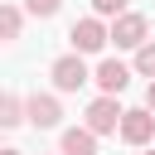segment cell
Instances as JSON below:
<instances>
[{
    "label": "cell",
    "instance_id": "6da1fadb",
    "mask_svg": "<svg viewBox=\"0 0 155 155\" xmlns=\"http://www.w3.org/2000/svg\"><path fill=\"white\" fill-rule=\"evenodd\" d=\"M68 39H73L78 53H102V48L111 44V29L102 24V15H87V19H78V24L68 29Z\"/></svg>",
    "mask_w": 155,
    "mask_h": 155
},
{
    "label": "cell",
    "instance_id": "7a4b0ae2",
    "mask_svg": "<svg viewBox=\"0 0 155 155\" xmlns=\"http://www.w3.org/2000/svg\"><path fill=\"white\" fill-rule=\"evenodd\" d=\"M121 116H126V111L116 107V97H111V92H102V97L87 107V126H92L97 136H111V131H121Z\"/></svg>",
    "mask_w": 155,
    "mask_h": 155
},
{
    "label": "cell",
    "instance_id": "3957f363",
    "mask_svg": "<svg viewBox=\"0 0 155 155\" xmlns=\"http://www.w3.org/2000/svg\"><path fill=\"white\" fill-rule=\"evenodd\" d=\"M87 82V63H82V53L73 48V53H63L58 63H53V87L58 92H78Z\"/></svg>",
    "mask_w": 155,
    "mask_h": 155
},
{
    "label": "cell",
    "instance_id": "277c9868",
    "mask_svg": "<svg viewBox=\"0 0 155 155\" xmlns=\"http://www.w3.org/2000/svg\"><path fill=\"white\" fill-rule=\"evenodd\" d=\"M111 44H116V48H140V44H145V15H116Z\"/></svg>",
    "mask_w": 155,
    "mask_h": 155
},
{
    "label": "cell",
    "instance_id": "5b68a950",
    "mask_svg": "<svg viewBox=\"0 0 155 155\" xmlns=\"http://www.w3.org/2000/svg\"><path fill=\"white\" fill-rule=\"evenodd\" d=\"M150 136H155V116H150V107L121 116V140H126V145H145Z\"/></svg>",
    "mask_w": 155,
    "mask_h": 155
},
{
    "label": "cell",
    "instance_id": "8992f818",
    "mask_svg": "<svg viewBox=\"0 0 155 155\" xmlns=\"http://www.w3.org/2000/svg\"><path fill=\"white\" fill-rule=\"evenodd\" d=\"M126 82H131V68H126L121 58H102V63H97V87H102V92H111V97H116Z\"/></svg>",
    "mask_w": 155,
    "mask_h": 155
},
{
    "label": "cell",
    "instance_id": "52a82bcc",
    "mask_svg": "<svg viewBox=\"0 0 155 155\" xmlns=\"http://www.w3.org/2000/svg\"><path fill=\"white\" fill-rule=\"evenodd\" d=\"M24 111H29V121L39 126V131H48V126H58V97H44V92H34L29 102H24Z\"/></svg>",
    "mask_w": 155,
    "mask_h": 155
},
{
    "label": "cell",
    "instance_id": "ba28073f",
    "mask_svg": "<svg viewBox=\"0 0 155 155\" xmlns=\"http://www.w3.org/2000/svg\"><path fill=\"white\" fill-rule=\"evenodd\" d=\"M63 155H97V131H92V126L63 131Z\"/></svg>",
    "mask_w": 155,
    "mask_h": 155
},
{
    "label": "cell",
    "instance_id": "9c48e42d",
    "mask_svg": "<svg viewBox=\"0 0 155 155\" xmlns=\"http://www.w3.org/2000/svg\"><path fill=\"white\" fill-rule=\"evenodd\" d=\"M0 34H5V44L19 39V10L15 5H0Z\"/></svg>",
    "mask_w": 155,
    "mask_h": 155
},
{
    "label": "cell",
    "instance_id": "30bf717a",
    "mask_svg": "<svg viewBox=\"0 0 155 155\" xmlns=\"http://www.w3.org/2000/svg\"><path fill=\"white\" fill-rule=\"evenodd\" d=\"M19 111H24V102H19L15 92H10V97H0V126H19V121H24Z\"/></svg>",
    "mask_w": 155,
    "mask_h": 155
},
{
    "label": "cell",
    "instance_id": "8fae6325",
    "mask_svg": "<svg viewBox=\"0 0 155 155\" xmlns=\"http://www.w3.org/2000/svg\"><path fill=\"white\" fill-rule=\"evenodd\" d=\"M136 73L140 78H155V44H140L136 48Z\"/></svg>",
    "mask_w": 155,
    "mask_h": 155
},
{
    "label": "cell",
    "instance_id": "7c38bea8",
    "mask_svg": "<svg viewBox=\"0 0 155 155\" xmlns=\"http://www.w3.org/2000/svg\"><path fill=\"white\" fill-rule=\"evenodd\" d=\"M58 5H63V0H24V10H29L34 19H48V15H58Z\"/></svg>",
    "mask_w": 155,
    "mask_h": 155
},
{
    "label": "cell",
    "instance_id": "4fadbf2b",
    "mask_svg": "<svg viewBox=\"0 0 155 155\" xmlns=\"http://www.w3.org/2000/svg\"><path fill=\"white\" fill-rule=\"evenodd\" d=\"M97 15H126V0H92Z\"/></svg>",
    "mask_w": 155,
    "mask_h": 155
},
{
    "label": "cell",
    "instance_id": "5bb4252c",
    "mask_svg": "<svg viewBox=\"0 0 155 155\" xmlns=\"http://www.w3.org/2000/svg\"><path fill=\"white\" fill-rule=\"evenodd\" d=\"M145 107L155 111V78H150V87H145Z\"/></svg>",
    "mask_w": 155,
    "mask_h": 155
},
{
    "label": "cell",
    "instance_id": "9a60e30c",
    "mask_svg": "<svg viewBox=\"0 0 155 155\" xmlns=\"http://www.w3.org/2000/svg\"><path fill=\"white\" fill-rule=\"evenodd\" d=\"M0 155H19V150H0Z\"/></svg>",
    "mask_w": 155,
    "mask_h": 155
},
{
    "label": "cell",
    "instance_id": "2e32d148",
    "mask_svg": "<svg viewBox=\"0 0 155 155\" xmlns=\"http://www.w3.org/2000/svg\"><path fill=\"white\" fill-rule=\"evenodd\" d=\"M145 155H155V150H145Z\"/></svg>",
    "mask_w": 155,
    "mask_h": 155
},
{
    "label": "cell",
    "instance_id": "e0dca14e",
    "mask_svg": "<svg viewBox=\"0 0 155 155\" xmlns=\"http://www.w3.org/2000/svg\"><path fill=\"white\" fill-rule=\"evenodd\" d=\"M58 155H63V150H58Z\"/></svg>",
    "mask_w": 155,
    "mask_h": 155
}]
</instances>
